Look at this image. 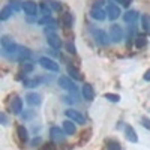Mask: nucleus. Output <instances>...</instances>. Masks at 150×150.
I'll list each match as a JSON object with an SVG mask.
<instances>
[{
  "label": "nucleus",
  "instance_id": "obj_35",
  "mask_svg": "<svg viewBox=\"0 0 150 150\" xmlns=\"http://www.w3.org/2000/svg\"><path fill=\"white\" fill-rule=\"evenodd\" d=\"M41 8H42V11H44V15H50V14H51V9H50V8H48L45 3H44Z\"/></svg>",
  "mask_w": 150,
  "mask_h": 150
},
{
  "label": "nucleus",
  "instance_id": "obj_1",
  "mask_svg": "<svg viewBox=\"0 0 150 150\" xmlns=\"http://www.w3.org/2000/svg\"><path fill=\"white\" fill-rule=\"evenodd\" d=\"M18 45L15 44V41L12 39V38L9 36H2V50H3V53L6 56H17L18 53Z\"/></svg>",
  "mask_w": 150,
  "mask_h": 150
},
{
  "label": "nucleus",
  "instance_id": "obj_26",
  "mask_svg": "<svg viewBox=\"0 0 150 150\" xmlns=\"http://www.w3.org/2000/svg\"><path fill=\"white\" fill-rule=\"evenodd\" d=\"M33 65L32 63H29V62H23L21 63V66H20V69H21V72H24V74H27V72H32L33 71Z\"/></svg>",
  "mask_w": 150,
  "mask_h": 150
},
{
  "label": "nucleus",
  "instance_id": "obj_27",
  "mask_svg": "<svg viewBox=\"0 0 150 150\" xmlns=\"http://www.w3.org/2000/svg\"><path fill=\"white\" fill-rule=\"evenodd\" d=\"M104 98L108 99V101H111V102H120V96L116 95V93H105Z\"/></svg>",
  "mask_w": 150,
  "mask_h": 150
},
{
  "label": "nucleus",
  "instance_id": "obj_10",
  "mask_svg": "<svg viewBox=\"0 0 150 150\" xmlns=\"http://www.w3.org/2000/svg\"><path fill=\"white\" fill-rule=\"evenodd\" d=\"M65 129H60L59 126H53L50 129V135H51V138L54 141H63L65 140Z\"/></svg>",
  "mask_w": 150,
  "mask_h": 150
},
{
  "label": "nucleus",
  "instance_id": "obj_2",
  "mask_svg": "<svg viewBox=\"0 0 150 150\" xmlns=\"http://www.w3.org/2000/svg\"><path fill=\"white\" fill-rule=\"evenodd\" d=\"M110 39L112 42L119 44L122 39H123V30L120 26H117V24H112V26L110 27Z\"/></svg>",
  "mask_w": 150,
  "mask_h": 150
},
{
  "label": "nucleus",
  "instance_id": "obj_8",
  "mask_svg": "<svg viewBox=\"0 0 150 150\" xmlns=\"http://www.w3.org/2000/svg\"><path fill=\"white\" fill-rule=\"evenodd\" d=\"M107 17H108V20H111V21L117 20V18L120 17V8H119L117 5H114V3H110L108 8H107Z\"/></svg>",
  "mask_w": 150,
  "mask_h": 150
},
{
  "label": "nucleus",
  "instance_id": "obj_22",
  "mask_svg": "<svg viewBox=\"0 0 150 150\" xmlns=\"http://www.w3.org/2000/svg\"><path fill=\"white\" fill-rule=\"evenodd\" d=\"M17 135H18V138L21 141H27L29 140V132H27V129L24 128L23 125H20V126L17 128Z\"/></svg>",
  "mask_w": 150,
  "mask_h": 150
},
{
  "label": "nucleus",
  "instance_id": "obj_14",
  "mask_svg": "<svg viewBox=\"0 0 150 150\" xmlns=\"http://www.w3.org/2000/svg\"><path fill=\"white\" fill-rule=\"evenodd\" d=\"M47 42H48V45H50V47L54 48V50H59V48L62 47V41H60V38H59L57 35H54V33H51V35H48V36H47Z\"/></svg>",
  "mask_w": 150,
  "mask_h": 150
},
{
  "label": "nucleus",
  "instance_id": "obj_9",
  "mask_svg": "<svg viewBox=\"0 0 150 150\" xmlns=\"http://www.w3.org/2000/svg\"><path fill=\"white\" fill-rule=\"evenodd\" d=\"M93 38H95V41L99 44V45H108V35L104 32V30H95L93 32Z\"/></svg>",
  "mask_w": 150,
  "mask_h": 150
},
{
  "label": "nucleus",
  "instance_id": "obj_3",
  "mask_svg": "<svg viewBox=\"0 0 150 150\" xmlns=\"http://www.w3.org/2000/svg\"><path fill=\"white\" fill-rule=\"evenodd\" d=\"M39 65L44 69L51 71V72H57L59 71V63H56V62L53 59H50V57H41L39 59Z\"/></svg>",
  "mask_w": 150,
  "mask_h": 150
},
{
  "label": "nucleus",
  "instance_id": "obj_17",
  "mask_svg": "<svg viewBox=\"0 0 150 150\" xmlns=\"http://www.w3.org/2000/svg\"><path fill=\"white\" fill-rule=\"evenodd\" d=\"M74 24V15L71 14V12H66V14L62 15V26H63L65 29H71Z\"/></svg>",
  "mask_w": 150,
  "mask_h": 150
},
{
  "label": "nucleus",
  "instance_id": "obj_23",
  "mask_svg": "<svg viewBox=\"0 0 150 150\" xmlns=\"http://www.w3.org/2000/svg\"><path fill=\"white\" fill-rule=\"evenodd\" d=\"M107 149H108V150H122V146H120V143L116 141V140H108V141H107Z\"/></svg>",
  "mask_w": 150,
  "mask_h": 150
},
{
  "label": "nucleus",
  "instance_id": "obj_33",
  "mask_svg": "<svg viewBox=\"0 0 150 150\" xmlns=\"http://www.w3.org/2000/svg\"><path fill=\"white\" fill-rule=\"evenodd\" d=\"M117 3H120L122 6H125V8H128V6H131V3H132V0H116Z\"/></svg>",
  "mask_w": 150,
  "mask_h": 150
},
{
  "label": "nucleus",
  "instance_id": "obj_7",
  "mask_svg": "<svg viewBox=\"0 0 150 150\" xmlns=\"http://www.w3.org/2000/svg\"><path fill=\"white\" fill-rule=\"evenodd\" d=\"M23 9L29 17H36V14H38V5L33 3L32 0H26V2L23 3Z\"/></svg>",
  "mask_w": 150,
  "mask_h": 150
},
{
  "label": "nucleus",
  "instance_id": "obj_16",
  "mask_svg": "<svg viewBox=\"0 0 150 150\" xmlns=\"http://www.w3.org/2000/svg\"><path fill=\"white\" fill-rule=\"evenodd\" d=\"M125 135H126V138L131 141V143H137L138 141V137H137V132L132 126H129V125H126L125 126Z\"/></svg>",
  "mask_w": 150,
  "mask_h": 150
},
{
  "label": "nucleus",
  "instance_id": "obj_4",
  "mask_svg": "<svg viewBox=\"0 0 150 150\" xmlns=\"http://www.w3.org/2000/svg\"><path fill=\"white\" fill-rule=\"evenodd\" d=\"M57 83H59V86L62 87V89H65V90H68V92H71V93H77V86H75V83H72L71 78H68V77H60Z\"/></svg>",
  "mask_w": 150,
  "mask_h": 150
},
{
  "label": "nucleus",
  "instance_id": "obj_29",
  "mask_svg": "<svg viewBox=\"0 0 150 150\" xmlns=\"http://www.w3.org/2000/svg\"><path fill=\"white\" fill-rule=\"evenodd\" d=\"M135 45H137V48H143L146 45V38L144 36H138L137 41H135Z\"/></svg>",
  "mask_w": 150,
  "mask_h": 150
},
{
  "label": "nucleus",
  "instance_id": "obj_18",
  "mask_svg": "<svg viewBox=\"0 0 150 150\" xmlns=\"http://www.w3.org/2000/svg\"><path fill=\"white\" fill-rule=\"evenodd\" d=\"M14 12H15V11L11 8V5L3 6V8H2V11H0V20H2V21H6L12 14H14Z\"/></svg>",
  "mask_w": 150,
  "mask_h": 150
},
{
  "label": "nucleus",
  "instance_id": "obj_25",
  "mask_svg": "<svg viewBox=\"0 0 150 150\" xmlns=\"http://www.w3.org/2000/svg\"><path fill=\"white\" fill-rule=\"evenodd\" d=\"M23 0H11V2H9V5H11V8L12 9H14L15 12L17 11H20V9H23Z\"/></svg>",
  "mask_w": 150,
  "mask_h": 150
},
{
  "label": "nucleus",
  "instance_id": "obj_21",
  "mask_svg": "<svg viewBox=\"0 0 150 150\" xmlns=\"http://www.w3.org/2000/svg\"><path fill=\"white\" fill-rule=\"evenodd\" d=\"M66 71H68V74L71 75V77H72L74 80H77V81H81V80H83V75H81V72H80L77 68H75V66H71V65H69Z\"/></svg>",
  "mask_w": 150,
  "mask_h": 150
},
{
  "label": "nucleus",
  "instance_id": "obj_37",
  "mask_svg": "<svg viewBox=\"0 0 150 150\" xmlns=\"http://www.w3.org/2000/svg\"><path fill=\"white\" fill-rule=\"evenodd\" d=\"M2 123L6 125V116H5V114H2Z\"/></svg>",
  "mask_w": 150,
  "mask_h": 150
},
{
  "label": "nucleus",
  "instance_id": "obj_11",
  "mask_svg": "<svg viewBox=\"0 0 150 150\" xmlns=\"http://www.w3.org/2000/svg\"><path fill=\"white\" fill-rule=\"evenodd\" d=\"M26 101H27L29 105L38 107V105H41L42 99H41V95H38L36 92H32V93H27V95H26Z\"/></svg>",
  "mask_w": 150,
  "mask_h": 150
},
{
  "label": "nucleus",
  "instance_id": "obj_30",
  "mask_svg": "<svg viewBox=\"0 0 150 150\" xmlns=\"http://www.w3.org/2000/svg\"><path fill=\"white\" fill-rule=\"evenodd\" d=\"M66 50H68V51H69L71 54H75V53H77V50H75V45H74L71 41L66 44Z\"/></svg>",
  "mask_w": 150,
  "mask_h": 150
},
{
  "label": "nucleus",
  "instance_id": "obj_5",
  "mask_svg": "<svg viewBox=\"0 0 150 150\" xmlns=\"http://www.w3.org/2000/svg\"><path fill=\"white\" fill-rule=\"evenodd\" d=\"M65 114H66V117L69 119V120H72V122H75V123H78V125H84L86 123V119H84V116L81 114L80 111H77V110H68V111H65Z\"/></svg>",
  "mask_w": 150,
  "mask_h": 150
},
{
  "label": "nucleus",
  "instance_id": "obj_36",
  "mask_svg": "<svg viewBox=\"0 0 150 150\" xmlns=\"http://www.w3.org/2000/svg\"><path fill=\"white\" fill-rule=\"evenodd\" d=\"M144 80H146V81H150V68L144 72Z\"/></svg>",
  "mask_w": 150,
  "mask_h": 150
},
{
  "label": "nucleus",
  "instance_id": "obj_15",
  "mask_svg": "<svg viewBox=\"0 0 150 150\" xmlns=\"http://www.w3.org/2000/svg\"><path fill=\"white\" fill-rule=\"evenodd\" d=\"M32 57V53H30V50L26 48V47H20L18 48V53H17V59L21 60V62H26Z\"/></svg>",
  "mask_w": 150,
  "mask_h": 150
},
{
  "label": "nucleus",
  "instance_id": "obj_19",
  "mask_svg": "<svg viewBox=\"0 0 150 150\" xmlns=\"http://www.w3.org/2000/svg\"><path fill=\"white\" fill-rule=\"evenodd\" d=\"M63 129H65V132L68 134V135H74L75 134V131H77V128H75V122H72V120H65L63 122Z\"/></svg>",
  "mask_w": 150,
  "mask_h": 150
},
{
  "label": "nucleus",
  "instance_id": "obj_20",
  "mask_svg": "<svg viewBox=\"0 0 150 150\" xmlns=\"http://www.w3.org/2000/svg\"><path fill=\"white\" fill-rule=\"evenodd\" d=\"M123 20H125V23H128V24L135 23L137 20H138V12L137 11H128L126 14L123 15Z\"/></svg>",
  "mask_w": 150,
  "mask_h": 150
},
{
  "label": "nucleus",
  "instance_id": "obj_13",
  "mask_svg": "<svg viewBox=\"0 0 150 150\" xmlns=\"http://www.w3.org/2000/svg\"><path fill=\"white\" fill-rule=\"evenodd\" d=\"M90 17H92L93 20H96V21H102V20H105V17H107V12L102 11L101 8L93 6L92 11H90Z\"/></svg>",
  "mask_w": 150,
  "mask_h": 150
},
{
  "label": "nucleus",
  "instance_id": "obj_24",
  "mask_svg": "<svg viewBox=\"0 0 150 150\" xmlns=\"http://www.w3.org/2000/svg\"><path fill=\"white\" fill-rule=\"evenodd\" d=\"M141 24H143V29H144L146 32H150V15L144 14V15L141 17Z\"/></svg>",
  "mask_w": 150,
  "mask_h": 150
},
{
  "label": "nucleus",
  "instance_id": "obj_28",
  "mask_svg": "<svg viewBox=\"0 0 150 150\" xmlns=\"http://www.w3.org/2000/svg\"><path fill=\"white\" fill-rule=\"evenodd\" d=\"M41 83L39 78H33V80H24V86L26 87H36L38 84Z\"/></svg>",
  "mask_w": 150,
  "mask_h": 150
},
{
  "label": "nucleus",
  "instance_id": "obj_31",
  "mask_svg": "<svg viewBox=\"0 0 150 150\" xmlns=\"http://www.w3.org/2000/svg\"><path fill=\"white\" fill-rule=\"evenodd\" d=\"M141 125H143L147 131H150V120H149L147 117H141Z\"/></svg>",
  "mask_w": 150,
  "mask_h": 150
},
{
  "label": "nucleus",
  "instance_id": "obj_6",
  "mask_svg": "<svg viewBox=\"0 0 150 150\" xmlns=\"http://www.w3.org/2000/svg\"><path fill=\"white\" fill-rule=\"evenodd\" d=\"M9 110L12 114H20L23 111V99L20 96H14L9 102Z\"/></svg>",
  "mask_w": 150,
  "mask_h": 150
},
{
  "label": "nucleus",
  "instance_id": "obj_34",
  "mask_svg": "<svg viewBox=\"0 0 150 150\" xmlns=\"http://www.w3.org/2000/svg\"><path fill=\"white\" fill-rule=\"evenodd\" d=\"M51 6H53L54 11H59V12L62 11V5H60L59 2H51Z\"/></svg>",
  "mask_w": 150,
  "mask_h": 150
},
{
  "label": "nucleus",
  "instance_id": "obj_32",
  "mask_svg": "<svg viewBox=\"0 0 150 150\" xmlns=\"http://www.w3.org/2000/svg\"><path fill=\"white\" fill-rule=\"evenodd\" d=\"M41 150H57V147L53 144V143H50V144H44L41 147Z\"/></svg>",
  "mask_w": 150,
  "mask_h": 150
},
{
  "label": "nucleus",
  "instance_id": "obj_12",
  "mask_svg": "<svg viewBox=\"0 0 150 150\" xmlns=\"http://www.w3.org/2000/svg\"><path fill=\"white\" fill-rule=\"evenodd\" d=\"M81 93H83L84 99H87V101H93V98H95V90H93L92 84H89V83H84Z\"/></svg>",
  "mask_w": 150,
  "mask_h": 150
}]
</instances>
